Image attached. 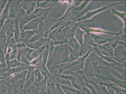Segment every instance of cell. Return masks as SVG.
Segmentation results:
<instances>
[{"label":"cell","mask_w":126,"mask_h":94,"mask_svg":"<svg viewBox=\"0 0 126 94\" xmlns=\"http://www.w3.org/2000/svg\"><path fill=\"white\" fill-rule=\"evenodd\" d=\"M92 49H90L86 55L82 56L79 59L70 63L67 62L63 64V71L69 69L71 72L78 70H82L84 68L86 58L89 57V53Z\"/></svg>","instance_id":"cell-1"},{"label":"cell","mask_w":126,"mask_h":94,"mask_svg":"<svg viewBox=\"0 0 126 94\" xmlns=\"http://www.w3.org/2000/svg\"><path fill=\"white\" fill-rule=\"evenodd\" d=\"M70 51L69 46L61 47L60 48L56 49L55 51L54 64L58 65L65 63L69 61Z\"/></svg>","instance_id":"cell-2"},{"label":"cell","mask_w":126,"mask_h":94,"mask_svg":"<svg viewBox=\"0 0 126 94\" xmlns=\"http://www.w3.org/2000/svg\"><path fill=\"white\" fill-rule=\"evenodd\" d=\"M64 26H61L51 31L48 39L50 40L54 46L61 45L65 43H68V39L63 34L62 30Z\"/></svg>","instance_id":"cell-3"},{"label":"cell","mask_w":126,"mask_h":94,"mask_svg":"<svg viewBox=\"0 0 126 94\" xmlns=\"http://www.w3.org/2000/svg\"><path fill=\"white\" fill-rule=\"evenodd\" d=\"M78 27L89 35V30L98 26V21L97 19H85L77 22Z\"/></svg>","instance_id":"cell-4"},{"label":"cell","mask_w":126,"mask_h":94,"mask_svg":"<svg viewBox=\"0 0 126 94\" xmlns=\"http://www.w3.org/2000/svg\"><path fill=\"white\" fill-rule=\"evenodd\" d=\"M79 12L78 11L76 7L73 4H70L67 11L62 17L57 19L60 21H68L71 20H75L78 19V16H79Z\"/></svg>","instance_id":"cell-5"},{"label":"cell","mask_w":126,"mask_h":94,"mask_svg":"<svg viewBox=\"0 0 126 94\" xmlns=\"http://www.w3.org/2000/svg\"><path fill=\"white\" fill-rule=\"evenodd\" d=\"M114 55L112 58L119 63L126 61V47L121 44H119L114 49Z\"/></svg>","instance_id":"cell-6"},{"label":"cell","mask_w":126,"mask_h":94,"mask_svg":"<svg viewBox=\"0 0 126 94\" xmlns=\"http://www.w3.org/2000/svg\"><path fill=\"white\" fill-rule=\"evenodd\" d=\"M124 3V2H122L117 3H114V4H110V5L107 6H105L101 8L98 9V10L87 12L85 15L83 16L82 17L79 18L78 19H76V21L78 22L82 21V20H84V19H89V18H91L93 16H94L95 15L99 13L105 11V10H107V9L113 6L114 5H118V4H122Z\"/></svg>","instance_id":"cell-7"},{"label":"cell","mask_w":126,"mask_h":94,"mask_svg":"<svg viewBox=\"0 0 126 94\" xmlns=\"http://www.w3.org/2000/svg\"><path fill=\"white\" fill-rule=\"evenodd\" d=\"M100 53L103 55L113 57L114 56V49L110 45L109 43L105 44L104 45H97L95 44Z\"/></svg>","instance_id":"cell-8"},{"label":"cell","mask_w":126,"mask_h":94,"mask_svg":"<svg viewBox=\"0 0 126 94\" xmlns=\"http://www.w3.org/2000/svg\"><path fill=\"white\" fill-rule=\"evenodd\" d=\"M21 3L20 1H10L8 17L9 19H15L17 18V12Z\"/></svg>","instance_id":"cell-9"},{"label":"cell","mask_w":126,"mask_h":94,"mask_svg":"<svg viewBox=\"0 0 126 94\" xmlns=\"http://www.w3.org/2000/svg\"><path fill=\"white\" fill-rule=\"evenodd\" d=\"M27 72H28L27 70H24L15 73L14 74H12L10 76L9 78H11L12 80L17 81L21 83L23 88L24 85L25 81H26Z\"/></svg>","instance_id":"cell-10"},{"label":"cell","mask_w":126,"mask_h":94,"mask_svg":"<svg viewBox=\"0 0 126 94\" xmlns=\"http://www.w3.org/2000/svg\"><path fill=\"white\" fill-rule=\"evenodd\" d=\"M34 68L32 66H30L27 69V73L26 75V81L24 84L23 90H27V88L30 86H32L35 80V77L33 72Z\"/></svg>","instance_id":"cell-11"},{"label":"cell","mask_w":126,"mask_h":94,"mask_svg":"<svg viewBox=\"0 0 126 94\" xmlns=\"http://www.w3.org/2000/svg\"><path fill=\"white\" fill-rule=\"evenodd\" d=\"M19 52L18 54L17 60L19 61L20 56H22L26 58L27 60L30 62L33 60V58L31 56L32 53L35 49L31 48L29 47H27L25 48L18 49Z\"/></svg>","instance_id":"cell-12"},{"label":"cell","mask_w":126,"mask_h":94,"mask_svg":"<svg viewBox=\"0 0 126 94\" xmlns=\"http://www.w3.org/2000/svg\"><path fill=\"white\" fill-rule=\"evenodd\" d=\"M89 36L94 43L97 45H102L107 43L112 38L105 37L96 35L94 33H89Z\"/></svg>","instance_id":"cell-13"},{"label":"cell","mask_w":126,"mask_h":94,"mask_svg":"<svg viewBox=\"0 0 126 94\" xmlns=\"http://www.w3.org/2000/svg\"><path fill=\"white\" fill-rule=\"evenodd\" d=\"M37 18L32 13L26 14L18 18V26L19 30L22 31L23 27L29 22L35 18Z\"/></svg>","instance_id":"cell-14"},{"label":"cell","mask_w":126,"mask_h":94,"mask_svg":"<svg viewBox=\"0 0 126 94\" xmlns=\"http://www.w3.org/2000/svg\"><path fill=\"white\" fill-rule=\"evenodd\" d=\"M11 82L0 79V94H5L8 92H11L14 88Z\"/></svg>","instance_id":"cell-15"},{"label":"cell","mask_w":126,"mask_h":94,"mask_svg":"<svg viewBox=\"0 0 126 94\" xmlns=\"http://www.w3.org/2000/svg\"><path fill=\"white\" fill-rule=\"evenodd\" d=\"M40 22L39 18H35L31 20L23 27L21 32L26 31H36L38 29Z\"/></svg>","instance_id":"cell-16"},{"label":"cell","mask_w":126,"mask_h":94,"mask_svg":"<svg viewBox=\"0 0 126 94\" xmlns=\"http://www.w3.org/2000/svg\"><path fill=\"white\" fill-rule=\"evenodd\" d=\"M30 66V65H25V66H18V67L11 69L8 70L7 72L4 74L3 77L0 78V79H4L7 78L10 76L14 74L15 73L24 70L28 69Z\"/></svg>","instance_id":"cell-17"},{"label":"cell","mask_w":126,"mask_h":94,"mask_svg":"<svg viewBox=\"0 0 126 94\" xmlns=\"http://www.w3.org/2000/svg\"><path fill=\"white\" fill-rule=\"evenodd\" d=\"M35 31H26L20 32L19 42H24L26 45L28 44L30 40L32 37Z\"/></svg>","instance_id":"cell-18"},{"label":"cell","mask_w":126,"mask_h":94,"mask_svg":"<svg viewBox=\"0 0 126 94\" xmlns=\"http://www.w3.org/2000/svg\"><path fill=\"white\" fill-rule=\"evenodd\" d=\"M98 83L100 85L107 87L109 89L114 91L115 94H126V89L119 88L113 83H109L106 82H99Z\"/></svg>","instance_id":"cell-19"},{"label":"cell","mask_w":126,"mask_h":94,"mask_svg":"<svg viewBox=\"0 0 126 94\" xmlns=\"http://www.w3.org/2000/svg\"><path fill=\"white\" fill-rule=\"evenodd\" d=\"M35 2V1H24L20 3V5L24 10L27 14H29L33 11Z\"/></svg>","instance_id":"cell-20"},{"label":"cell","mask_w":126,"mask_h":94,"mask_svg":"<svg viewBox=\"0 0 126 94\" xmlns=\"http://www.w3.org/2000/svg\"><path fill=\"white\" fill-rule=\"evenodd\" d=\"M105 81L108 80L113 82L115 85L120 87L122 89H126V80H122L119 79L111 76L108 74L106 75Z\"/></svg>","instance_id":"cell-21"},{"label":"cell","mask_w":126,"mask_h":94,"mask_svg":"<svg viewBox=\"0 0 126 94\" xmlns=\"http://www.w3.org/2000/svg\"><path fill=\"white\" fill-rule=\"evenodd\" d=\"M68 44L69 46L74 51L82 54L83 49L82 47L80 45L74 37L68 39Z\"/></svg>","instance_id":"cell-22"},{"label":"cell","mask_w":126,"mask_h":94,"mask_svg":"<svg viewBox=\"0 0 126 94\" xmlns=\"http://www.w3.org/2000/svg\"><path fill=\"white\" fill-rule=\"evenodd\" d=\"M47 38H42L39 40L28 43L27 44V47H29L31 48L36 50L38 48L44 45L47 41Z\"/></svg>","instance_id":"cell-23"},{"label":"cell","mask_w":126,"mask_h":94,"mask_svg":"<svg viewBox=\"0 0 126 94\" xmlns=\"http://www.w3.org/2000/svg\"><path fill=\"white\" fill-rule=\"evenodd\" d=\"M5 62L7 65V67L6 68L7 71L8 70L14 67L26 65L23 63L19 62V61L17 59L5 61Z\"/></svg>","instance_id":"cell-24"},{"label":"cell","mask_w":126,"mask_h":94,"mask_svg":"<svg viewBox=\"0 0 126 94\" xmlns=\"http://www.w3.org/2000/svg\"><path fill=\"white\" fill-rule=\"evenodd\" d=\"M85 32L82 30L78 28L74 35V37L77 40L80 45L82 46L84 43V35Z\"/></svg>","instance_id":"cell-25"},{"label":"cell","mask_w":126,"mask_h":94,"mask_svg":"<svg viewBox=\"0 0 126 94\" xmlns=\"http://www.w3.org/2000/svg\"><path fill=\"white\" fill-rule=\"evenodd\" d=\"M17 48L16 43H10L8 45L6 54H9L10 60L14 58Z\"/></svg>","instance_id":"cell-26"},{"label":"cell","mask_w":126,"mask_h":94,"mask_svg":"<svg viewBox=\"0 0 126 94\" xmlns=\"http://www.w3.org/2000/svg\"><path fill=\"white\" fill-rule=\"evenodd\" d=\"M14 19H9L8 18L4 22L1 31L6 34L7 32L9 30L14 28Z\"/></svg>","instance_id":"cell-27"},{"label":"cell","mask_w":126,"mask_h":94,"mask_svg":"<svg viewBox=\"0 0 126 94\" xmlns=\"http://www.w3.org/2000/svg\"><path fill=\"white\" fill-rule=\"evenodd\" d=\"M61 88L63 92L66 94H80V91L72 87L60 85Z\"/></svg>","instance_id":"cell-28"},{"label":"cell","mask_w":126,"mask_h":94,"mask_svg":"<svg viewBox=\"0 0 126 94\" xmlns=\"http://www.w3.org/2000/svg\"><path fill=\"white\" fill-rule=\"evenodd\" d=\"M9 5L10 1H8L6 6L2 11L1 14L0 18V24L3 26L5 21L9 17Z\"/></svg>","instance_id":"cell-29"},{"label":"cell","mask_w":126,"mask_h":94,"mask_svg":"<svg viewBox=\"0 0 126 94\" xmlns=\"http://www.w3.org/2000/svg\"><path fill=\"white\" fill-rule=\"evenodd\" d=\"M119 35H117L114 37L112 38L111 39L109 42L111 46L114 49L118 45L121 44L126 47V43L123 42L121 38H119Z\"/></svg>","instance_id":"cell-30"},{"label":"cell","mask_w":126,"mask_h":94,"mask_svg":"<svg viewBox=\"0 0 126 94\" xmlns=\"http://www.w3.org/2000/svg\"><path fill=\"white\" fill-rule=\"evenodd\" d=\"M36 68H38L39 70L42 75L44 76V78L47 79L50 78L54 75L51 74L49 72L48 70L46 67V65H45L44 64L41 66H38L36 67Z\"/></svg>","instance_id":"cell-31"},{"label":"cell","mask_w":126,"mask_h":94,"mask_svg":"<svg viewBox=\"0 0 126 94\" xmlns=\"http://www.w3.org/2000/svg\"><path fill=\"white\" fill-rule=\"evenodd\" d=\"M70 51L69 61V63H70L72 62L75 61L79 59L82 56V54L74 51L71 48L69 47Z\"/></svg>","instance_id":"cell-32"},{"label":"cell","mask_w":126,"mask_h":94,"mask_svg":"<svg viewBox=\"0 0 126 94\" xmlns=\"http://www.w3.org/2000/svg\"><path fill=\"white\" fill-rule=\"evenodd\" d=\"M42 38H44V31L43 30H37L35 32V34L30 40L29 43L35 42L42 39Z\"/></svg>","instance_id":"cell-33"},{"label":"cell","mask_w":126,"mask_h":94,"mask_svg":"<svg viewBox=\"0 0 126 94\" xmlns=\"http://www.w3.org/2000/svg\"><path fill=\"white\" fill-rule=\"evenodd\" d=\"M58 2V1H45L40 2L39 8L46 9L51 6H55Z\"/></svg>","instance_id":"cell-34"},{"label":"cell","mask_w":126,"mask_h":94,"mask_svg":"<svg viewBox=\"0 0 126 94\" xmlns=\"http://www.w3.org/2000/svg\"><path fill=\"white\" fill-rule=\"evenodd\" d=\"M107 70L108 73L111 76L114 77L120 80H126V78H125L121 74L116 71L111 67H108Z\"/></svg>","instance_id":"cell-35"},{"label":"cell","mask_w":126,"mask_h":94,"mask_svg":"<svg viewBox=\"0 0 126 94\" xmlns=\"http://www.w3.org/2000/svg\"><path fill=\"white\" fill-rule=\"evenodd\" d=\"M44 64L43 63V58L42 55H39V57L33 60L32 61L29 63V65L32 66L33 67H36L41 66Z\"/></svg>","instance_id":"cell-36"},{"label":"cell","mask_w":126,"mask_h":94,"mask_svg":"<svg viewBox=\"0 0 126 94\" xmlns=\"http://www.w3.org/2000/svg\"><path fill=\"white\" fill-rule=\"evenodd\" d=\"M55 79L56 83L60 85H63L72 87L70 81L64 79H63L61 78L58 77L56 76Z\"/></svg>","instance_id":"cell-37"},{"label":"cell","mask_w":126,"mask_h":94,"mask_svg":"<svg viewBox=\"0 0 126 94\" xmlns=\"http://www.w3.org/2000/svg\"><path fill=\"white\" fill-rule=\"evenodd\" d=\"M112 13L113 14L121 18L123 21L124 22L125 24L126 23V13L125 12L123 13L117 11L115 9L113 8L111 10Z\"/></svg>","instance_id":"cell-38"},{"label":"cell","mask_w":126,"mask_h":94,"mask_svg":"<svg viewBox=\"0 0 126 94\" xmlns=\"http://www.w3.org/2000/svg\"><path fill=\"white\" fill-rule=\"evenodd\" d=\"M43 58V63L45 65L46 64L47 62L49 57V53L48 51L47 46L46 48L43 50L41 53V54Z\"/></svg>","instance_id":"cell-39"},{"label":"cell","mask_w":126,"mask_h":94,"mask_svg":"<svg viewBox=\"0 0 126 94\" xmlns=\"http://www.w3.org/2000/svg\"><path fill=\"white\" fill-rule=\"evenodd\" d=\"M35 78H38V82H41L43 80L42 79L43 78H44V76L42 75V73L38 69L36 68L34 70L33 72Z\"/></svg>","instance_id":"cell-40"},{"label":"cell","mask_w":126,"mask_h":94,"mask_svg":"<svg viewBox=\"0 0 126 94\" xmlns=\"http://www.w3.org/2000/svg\"><path fill=\"white\" fill-rule=\"evenodd\" d=\"M0 63L6 68L7 67L5 60V55L4 54L3 51L0 50Z\"/></svg>","instance_id":"cell-41"},{"label":"cell","mask_w":126,"mask_h":94,"mask_svg":"<svg viewBox=\"0 0 126 94\" xmlns=\"http://www.w3.org/2000/svg\"><path fill=\"white\" fill-rule=\"evenodd\" d=\"M55 76L58 77L60 78H61L70 81H71L74 78V77L71 74V75H65L61 74H57V75H55Z\"/></svg>","instance_id":"cell-42"},{"label":"cell","mask_w":126,"mask_h":94,"mask_svg":"<svg viewBox=\"0 0 126 94\" xmlns=\"http://www.w3.org/2000/svg\"><path fill=\"white\" fill-rule=\"evenodd\" d=\"M27 14L24 10L19 5L17 14V17L19 18Z\"/></svg>","instance_id":"cell-43"},{"label":"cell","mask_w":126,"mask_h":94,"mask_svg":"<svg viewBox=\"0 0 126 94\" xmlns=\"http://www.w3.org/2000/svg\"><path fill=\"white\" fill-rule=\"evenodd\" d=\"M90 1H84L78 7H76V8L78 11L79 12H80V11H82L86 7Z\"/></svg>","instance_id":"cell-44"},{"label":"cell","mask_w":126,"mask_h":94,"mask_svg":"<svg viewBox=\"0 0 126 94\" xmlns=\"http://www.w3.org/2000/svg\"><path fill=\"white\" fill-rule=\"evenodd\" d=\"M80 91V94H93L90 89L85 86L82 87Z\"/></svg>","instance_id":"cell-45"},{"label":"cell","mask_w":126,"mask_h":94,"mask_svg":"<svg viewBox=\"0 0 126 94\" xmlns=\"http://www.w3.org/2000/svg\"><path fill=\"white\" fill-rule=\"evenodd\" d=\"M8 1L6 0L0 1V13H2V11L7 4Z\"/></svg>","instance_id":"cell-46"},{"label":"cell","mask_w":126,"mask_h":94,"mask_svg":"<svg viewBox=\"0 0 126 94\" xmlns=\"http://www.w3.org/2000/svg\"><path fill=\"white\" fill-rule=\"evenodd\" d=\"M17 46L18 49L25 48L27 47V46L26 43L23 42H19L17 44Z\"/></svg>","instance_id":"cell-47"},{"label":"cell","mask_w":126,"mask_h":94,"mask_svg":"<svg viewBox=\"0 0 126 94\" xmlns=\"http://www.w3.org/2000/svg\"><path fill=\"white\" fill-rule=\"evenodd\" d=\"M7 72L6 68L0 69V78L3 76L4 74Z\"/></svg>","instance_id":"cell-48"},{"label":"cell","mask_w":126,"mask_h":94,"mask_svg":"<svg viewBox=\"0 0 126 94\" xmlns=\"http://www.w3.org/2000/svg\"><path fill=\"white\" fill-rule=\"evenodd\" d=\"M20 94H29L28 91L26 90H23V91Z\"/></svg>","instance_id":"cell-49"},{"label":"cell","mask_w":126,"mask_h":94,"mask_svg":"<svg viewBox=\"0 0 126 94\" xmlns=\"http://www.w3.org/2000/svg\"><path fill=\"white\" fill-rule=\"evenodd\" d=\"M6 68L4 66L0 63V69Z\"/></svg>","instance_id":"cell-50"},{"label":"cell","mask_w":126,"mask_h":94,"mask_svg":"<svg viewBox=\"0 0 126 94\" xmlns=\"http://www.w3.org/2000/svg\"><path fill=\"white\" fill-rule=\"evenodd\" d=\"M28 93L29 94H38L37 93H36L32 92L30 91L28 92Z\"/></svg>","instance_id":"cell-51"},{"label":"cell","mask_w":126,"mask_h":94,"mask_svg":"<svg viewBox=\"0 0 126 94\" xmlns=\"http://www.w3.org/2000/svg\"><path fill=\"white\" fill-rule=\"evenodd\" d=\"M2 27H3V26L0 24V32L1 31Z\"/></svg>","instance_id":"cell-52"},{"label":"cell","mask_w":126,"mask_h":94,"mask_svg":"<svg viewBox=\"0 0 126 94\" xmlns=\"http://www.w3.org/2000/svg\"><path fill=\"white\" fill-rule=\"evenodd\" d=\"M5 94H11V92H8L7 93H6Z\"/></svg>","instance_id":"cell-53"}]
</instances>
